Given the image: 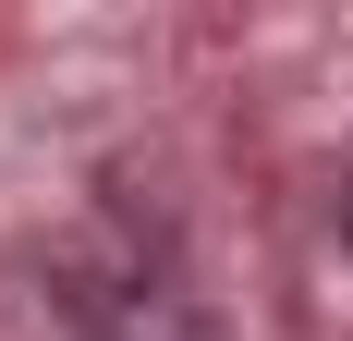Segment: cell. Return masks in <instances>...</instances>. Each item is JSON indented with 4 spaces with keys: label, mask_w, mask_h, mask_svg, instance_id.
Listing matches in <instances>:
<instances>
[{
    "label": "cell",
    "mask_w": 353,
    "mask_h": 341,
    "mask_svg": "<svg viewBox=\"0 0 353 341\" xmlns=\"http://www.w3.org/2000/svg\"><path fill=\"white\" fill-rule=\"evenodd\" d=\"M341 244H353V207H341Z\"/></svg>",
    "instance_id": "6da1fadb"
}]
</instances>
